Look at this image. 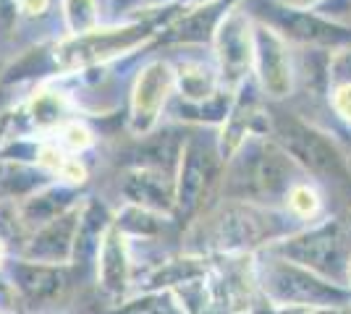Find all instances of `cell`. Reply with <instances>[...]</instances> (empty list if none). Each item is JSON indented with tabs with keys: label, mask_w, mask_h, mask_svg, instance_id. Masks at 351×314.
<instances>
[{
	"label": "cell",
	"mask_w": 351,
	"mask_h": 314,
	"mask_svg": "<svg viewBox=\"0 0 351 314\" xmlns=\"http://www.w3.org/2000/svg\"><path fill=\"white\" fill-rule=\"evenodd\" d=\"M343 233L341 225H325L317 228L315 233H307L304 239H296L291 244H286V254H291L293 259H299L302 265L320 270H333L336 265H341L343 259Z\"/></svg>",
	"instance_id": "277c9868"
},
{
	"label": "cell",
	"mask_w": 351,
	"mask_h": 314,
	"mask_svg": "<svg viewBox=\"0 0 351 314\" xmlns=\"http://www.w3.org/2000/svg\"><path fill=\"white\" fill-rule=\"evenodd\" d=\"M289 207H291L296 215L309 218V215H315V212L320 209V199H317V194H315L309 186H293L291 194H289Z\"/></svg>",
	"instance_id": "8fae6325"
},
{
	"label": "cell",
	"mask_w": 351,
	"mask_h": 314,
	"mask_svg": "<svg viewBox=\"0 0 351 314\" xmlns=\"http://www.w3.org/2000/svg\"><path fill=\"white\" fill-rule=\"evenodd\" d=\"M32 113H34V120H37L40 126L58 123L60 116H63V100H60L56 92H43V94L34 97Z\"/></svg>",
	"instance_id": "9c48e42d"
},
{
	"label": "cell",
	"mask_w": 351,
	"mask_h": 314,
	"mask_svg": "<svg viewBox=\"0 0 351 314\" xmlns=\"http://www.w3.org/2000/svg\"><path fill=\"white\" fill-rule=\"evenodd\" d=\"M66 16H69V24L76 34L92 31L95 21H97L95 0H66Z\"/></svg>",
	"instance_id": "ba28073f"
},
{
	"label": "cell",
	"mask_w": 351,
	"mask_h": 314,
	"mask_svg": "<svg viewBox=\"0 0 351 314\" xmlns=\"http://www.w3.org/2000/svg\"><path fill=\"white\" fill-rule=\"evenodd\" d=\"M19 3L27 14H43L45 5H47V0H19Z\"/></svg>",
	"instance_id": "5bb4252c"
},
{
	"label": "cell",
	"mask_w": 351,
	"mask_h": 314,
	"mask_svg": "<svg viewBox=\"0 0 351 314\" xmlns=\"http://www.w3.org/2000/svg\"><path fill=\"white\" fill-rule=\"evenodd\" d=\"M0 259H3V244H0Z\"/></svg>",
	"instance_id": "9a60e30c"
},
{
	"label": "cell",
	"mask_w": 351,
	"mask_h": 314,
	"mask_svg": "<svg viewBox=\"0 0 351 314\" xmlns=\"http://www.w3.org/2000/svg\"><path fill=\"white\" fill-rule=\"evenodd\" d=\"M349 278H351V259H349Z\"/></svg>",
	"instance_id": "e0dca14e"
},
{
	"label": "cell",
	"mask_w": 351,
	"mask_h": 314,
	"mask_svg": "<svg viewBox=\"0 0 351 314\" xmlns=\"http://www.w3.org/2000/svg\"><path fill=\"white\" fill-rule=\"evenodd\" d=\"M291 3H307V0H291Z\"/></svg>",
	"instance_id": "2e32d148"
},
{
	"label": "cell",
	"mask_w": 351,
	"mask_h": 314,
	"mask_svg": "<svg viewBox=\"0 0 351 314\" xmlns=\"http://www.w3.org/2000/svg\"><path fill=\"white\" fill-rule=\"evenodd\" d=\"M66 144L73 147V150H82V147H87L89 144V131L84 126H79V123H71L69 129H66Z\"/></svg>",
	"instance_id": "4fadbf2b"
},
{
	"label": "cell",
	"mask_w": 351,
	"mask_h": 314,
	"mask_svg": "<svg viewBox=\"0 0 351 314\" xmlns=\"http://www.w3.org/2000/svg\"><path fill=\"white\" fill-rule=\"evenodd\" d=\"M181 90H184L186 97H194V100L207 97V92L213 90V81L207 76V68H202V66H189L186 74L181 71Z\"/></svg>",
	"instance_id": "30bf717a"
},
{
	"label": "cell",
	"mask_w": 351,
	"mask_h": 314,
	"mask_svg": "<svg viewBox=\"0 0 351 314\" xmlns=\"http://www.w3.org/2000/svg\"><path fill=\"white\" fill-rule=\"evenodd\" d=\"M257 53H260V74H263L265 90L273 97H283L291 87V71H289V60L280 40L273 31L260 29Z\"/></svg>",
	"instance_id": "5b68a950"
},
{
	"label": "cell",
	"mask_w": 351,
	"mask_h": 314,
	"mask_svg": "<svg viewBox=\"0 0 351 314\" xmlns=\"http://www.w3.org/2000/svg\"><path fill=\"white\" fill-rule=\"evenodd\" d=\"M171 71L165 63H152L147 66L139 81H136V90H134V110H132V129L134 131H147L160 113L162 103L171 92Z\"/></svg>",
	"instance_id": "3957f363"
},
{
	"label": "cell",
	"mask_w": 351,
	"mask_h": 314,
	"mask_svg": "<svg viewBox=\"0 0 351 314\" xmlns=\"http://www.w3.org/2000/svg\"><path fill=\"white\" fill-rule=\"evenodd\" d=\"M276 134L283 142V147L291 152L299 163L309 168L317 176H346V163L338 147L330 142V136L315 131L312 126L302 123V120L291 118V116H276Z\"/></svg>",
	"instance_id": "6da1fadb"
},
{
	"label": "cell",
	"mask_w": 351,
	"mask_h": 314,
	"mask_svg": "<svg viewBox=\"0 0 351 314\" xmlns=\"http://www.w3.org/2000/svg\"><path fill=\"white\" fill-rule=\"evenodd\" d=\"M220 58L231 76H241L249 66V31L244 29L241 16H231L220 31Z\"/></svg>",
	"instance_id": "8992f818"
},
{
	"label": "cell",
	"mask_w": 351,
	"mask_h": 314,
	"mask_svg": "<svg viewBox=\"0 0 351 314\" xmlns=\"http://www.w3.org/2000/svg\"><path fill=\"white\" fill-rule=\"evenodd\" d=\"M333 107L341 118L351 120V81H343L338 84L336 92H333Z\"/></svg>",
	"instance_id": "7c38bea8"
},
{
	"label": "cell",
	"mask_w": 351,
	"mask_h": 314,
	"mask_svg": "<svg viewBox=\"0 0 351 314\" xmlns=\"http://www.w3.org/2000/svg\"><path fill=\"white\" fill-rule=\"evenodd\" d=\"M139 37H145L142 27L84 31V34H76L69 42H63L56 50V60H60V66H84V63L105 60L121 53V50H126V47L136 45Z\"/></svg>",
	"instance_id": "7a4b0ae2"
},
{
	"label": "cell",
	"mask_w": 351,
	"mask_h": 314,
	"mask_svg": "<svg viewBox=\"0 0 351 314\" xmlns=\"http://www.w3.org/2000/svg\"><path fill=\"white\" fill-rule=\"evenodd\" d=\"M103 278L108 288H121L126 280V265H123V252H121V239L118 231H110L105 236L103 246Z\"/></svg>",
	"instance_id": "52a82bcc"
}]
</instances>
